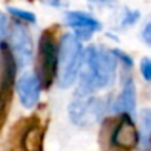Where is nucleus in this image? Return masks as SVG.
I'll return each mask as SVG.
<instances>
[{
  "instance_id": "0eeeda50",
  "label": "nucleus",
  "mask_w": 151,
  "mask_h": 151,
  "mask_svg": "<svg viewBox=\"0 0 151 151\" xmlns=\"http://www.w3.org/2000/svg\"><path fill=\"white\" fill-rule=\"evenodd\" d=\"M64 22L67 27L73 28V34L82 43L89 40L96 31L102 28L101 22L91 14L83 11H68L64 15Z\"/></svg>"
},
{
  "instance_id": "f3484780",
  "label": "nucleus",
  "mask_w": 151,
  "mask_h": 151,
  "mask_svg": "<svg viewBox=\"0 0 151 151\" xmlns=\"http://www.w3.org/2000/svg\"><path fill=\"white\" fill-rule=\"evenodd\" d=\"M147 147H148V148H150V151H151V138H150V141L147 142Z\"/></svg>"
},
{
  "instance_id": "f8f14e48",
  "label": "nucleus",
  "mask_w": 151,
  "mask_h": 151,
  "mask_svg": "<svg viewBox=\"0 0 151 151\" xmlns=\"http://www.w3.org/2000/svg\"><path fill=\"white\" fill-rule=\"evenodd\" d=\"M141 18V14L139 11H133V9H123V14H122V18H120V27L126 28V27H132L135 25Z\"/></svg>"
},
{
  "instance_id": "f257e3e1",
  "label": "nucleus",
  "mask_w": 151,
  "mask_h": 151,
  "mask_svg": "<svg viewBox=\"0 0 151 151\" xmlns=\"http://www.w3.org/2000/svg\"><path fill=\"white\" fill-rule=\"evenodd\" d=\"M117 59L111 49L91 45L85 49L82 70L79 73V88L76 92L93 95L101 89L113 86L117 76Z\"/></svg>"
},
{
  "instance_id": "20e7f679",
  "label": "nucleus",
  "mask_w": 151,
  "mask_h": 151,
  "mask_svg": "<svg viewBox=\"0 0 151 151\" xmlns=\"http://www.w3.org/2000/svg\"><path fill=\"white\" fill-rule=\"evenodd\" d=\"M58 42L50 33H43L39 42V53L34 74L39 77L42 88H49L56 80Z\"/></svg>"
},
{
  "instance_id": "6e6552de",
  "label": "nucleus",
  "mask_w": 151,
  "mask_h": 151,
  "mask_svg": "<svg viewBox=\"0 0 151 151\" xmlns=\"http://www.w3.org/2000/svg\"><path fill=\"white\" fill-rule=\"evenodd\" d=\"M17 93L21 105L27 110H33L39 104L42 95V83L39 77L34 73L24 71L17 80Z\"/></svg>"
},
{
  "instance_id": "39448f33",
  "label": "nucleus",
  "mask_w": 151,
  "mask_h": 151,
  "mask_svg": "<svg viewBox=\"0 0 151 151\" xmlns=\"http://www.w3.org/2000/svg\"><path fill=\"white\" fill-rule=\"evenodd\" d=\"M8 50L17 68H25L34 58V43L28 28L22 22H12L8 31Z\"/></svg>"
},
{
  "instance_id": "9d476101",
  "label": "nucleus",
  "mask_w": 151,
  "mask_h": 151,
  "mask_svg": "<svg viewBox=\"0 0 151 151\" xmlns=\"http://www.w3.org/2000/svg\"><path fill=\"white\" fill-rule=\"evenodd\" d=\"M141 139L147 145V142L151 138V107L144 108L141 111V132H139Z\"/></svg>"
},
{
  "instance_id": "4468645a",
  "label": "nucleus",
  "mask_w": 151,
  "mask_h": 151,
  "mask_svg": "<svg viewBox=\"0 0 151 151\" xmlns=\"http://www.w3.org/2000/svg\"><path fill=\"white\" fill-rule=\"evenodd\" d=\"M8 31H9V21H8V17L0 12V46H2L5 37L8 36Z\"/></svg>"
},
{
  "instance_id": "7ed1b4c3",
  "label": "nucleus",
  "mask_w": 151,
  "mask_h": 151,
  "mask_svg": "<svg viewBox=\"0 0 151 151\" xmlns=\"http://www.w3.org/2000/svg\"><path fill=\"white\" fill-rule=\"evenodd\" d=\"M107 108H110V102L104 98L76 92L68 104V117L73 124L88 127L105 117Z\"/></svg>"
},
{
  "instance_id": "423d86ee",
  "label": "nucleus",
  "mask_w": 151,
  "mask_h": 151,
  "mask_svg": "<svg viewBox=\"0 0 151 151\" xmlns=\"http://www.w3.org/2000/svg\"><path fill=\"white\" fill-rule=\"evenodd\" d=\"M141 141L135 122L127 114H120L110 135V144L116 151H132Z\"/></svg>"
},
{
  "instance_id": "1a4fd4ad",
  "label": "nucleus",
  "mask_w": 151,
  "mask_h": 151,
  "mask_svg": "<svg viewBox=\"0 0 151 151\" xmlns=\"http://www.w3.org/2000/svg\"><path fill=\"white\" fill-rule=\"evenodd\" d=\"M136 108V88L130 73L122 77V91L113 102H110V110L116 114L130 116Z\"/></svg>"
},
{
  "instance_id": "f03ea898",
  "label": "nucleus",
  "mask_w": 151,
  "mask_h": 151,
  "mask_svg": "<svg viewBox=\"0 0 151 151\" xmlns=\"http://www.w3.org/2000/svg\"><path fill=\"white\" fill-rule=\"evenodd\" d=\"M85 56L83 43L73 33H65L58 42L56 85L61 89L71 88L79 79Z\"/></svg>"
},
{
  "instance_id": "ddd939ff",
  "label": "nucleus",
  "mask_w": 151,
  "mask_h": 151,
  "mask_svg": "<svg viewBox=\"0 0 151 151\" xmlns=\"http://www.w3.org/2000/svg\"><path fill=\"white\" fill-rule=\"evenodd\" d=\"M139 73L145 82H151V58L144 56L139 62Z\"/></svg>"
},
{
  "instance_id": "9b49d317",
  "label": "nucleus",
  "mask_w": 151,
  "mask_h": 151,
  "mask_svg": "<svg viewBox=\"0 0 151 151\" xmlns=\"http://www.w3.org/2000/svg\"><path fill=\"white\" fill-rule=\"evenodd\" d=\"M8 12L18 21V22H22V24H34L37 21L36 15L30 11H25V9H19V8H14V6H9L8 8Z\"/></svg>"
},
{
  "instance_id": "dca6fc26",
  "label": "nucleus",
  "mask_w": 151,
  "mask_h": 151,
  "mask_svg": "<svg viewBox=\"0 0 151 151\" xmlns=\"http://www.w3.org/2000/svg\"><path fill=\"white\" fill-rule=\"evenodd\" d=\"M88 2L92 3V5H96V6H110L116 2V0H88Z\"/></svg>"
},
{
  "instance_id": "2eb2a0df",
  "label": "nucleus",
  "mask_w": 151,
  "mask_h": 151,
  "mask_svg": "<svg viewBox=\"0 0 151 151\" xmlns=\"http://www.w3.org/2000/svg\"><path fill=\"white\" fill-rule=\"evenodd\" d=\"M141 39H142V42L145 45L151 46V19H148L144 24V27L141 30Z\"/></svg>"
}]
</instances>
